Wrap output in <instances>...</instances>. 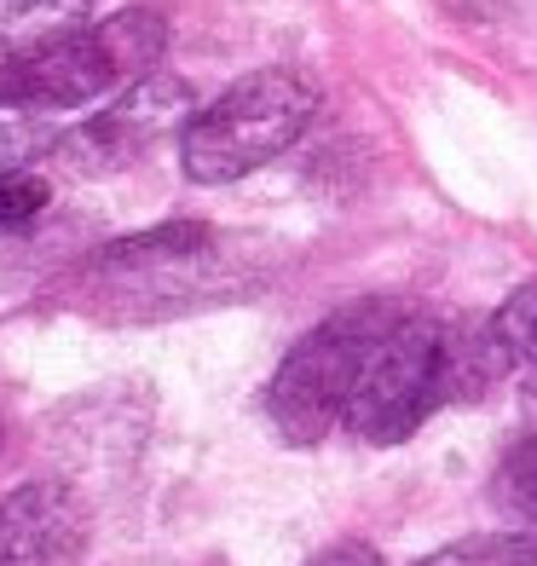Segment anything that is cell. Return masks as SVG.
<instances>
[{"mask_svg": "<svg viewBox=\"0 0 537 566\" xmlns=\"http://www.w3.org/2000/svg\"><path fill=\"white\" fill-rule=\"evenodd\" d=\"M93 0H0V70L41 59L46 46L87 30Z\"/></svg>", "mask_w": 537, "mask_h": 566, "instance_id": "obj_7", "label": "cell"}, {"mask_svg": "<svg viewBox=\"0 0 537 566\" xmlns=\"http://www.w3.org/2000/svg\"><path fill=\"white\" fill-rule=\"evenodd\" d=\"M306 566H381V555H376L370 544H329V549H318Z\"/></svg>", "mask_w": 537, "mask_h": 566, "instance_id": "obj_13", "label": "cell"}, {"mask_svg": "<svg viewBox=\"0 0 537 566\" xmlns=\"http://www.w3.org/2000/svg\"><path fill=\"white\" fill-rule=\"evenodd\" d=\"M497 503H503V514H515V521L537 526V440H520L515 451L503 457V469H497Z\"/></svg>", "mask_w": 537, "mask_h": 566, "instance_id": "obj_11", "label": "cell"}, {"mask_svg": "<svg viewBox=\"0 0 537 566\" xmlns=\"http://www.w3.org/2000/svg\"><path fill=\"white\" fill-rule=\"evenodd\" d=\"M313 116L318 87L301 70H254L191 116V127L179 134V157L197 186H232L272 157H284Z\"/></svg>", "mask_w": 537, "mask_h": 566, "instance_id": "obj_1", "label": "cell"}, {"mask_svg": "<svg viewBox=\"0 0 537 566\" xmlns=\"http://www.w3.org/2000/svg\"><path fill=\"white\" fill-rule=\"evenodd\" d=\"M168 46V23L150 7H127L105 23H87L70 41L46 46L41 59L0 70V105H23V111H75L93 105L116 87H134L145 75H157V59Z\"/></svg>", "mask_w": 537, "mask_h": 566, "instance_id": "obj_2", "label": "cell"}, {"mask_svg": "<svg viewBox=\"0 0 537 566\" xmlns=\"http://www.w3.org/2000/svg\"><path fill=\"white\" fill-rule=\"evenodd\" d=\"M46 202H53V186H46L41 174H0V231H18L30 226Z\"/></svg>", "mask_w": 537, "mask_h": 566, "instance_id": "obj_12", "label": "cell"}, {"mask_svg": "<svg viewBox=\"0 0 537 566\" xmlns=\"http://www.w3.org/2000/svg\"><path fill=\"white\" fill-rule=\"evenodd\" d=\"M376 329H381V318H370V313H341L289 347V358L277 365L272 394H266V410L284 428V440L318 446L336 422H347L358 365H365Z\"/></svg>", "mask_w": 537, "mask_h": 566, "instance_id": "obj_4", "label": "cell"}, {"mask_svg": "<svg viewBox=\"0 0 537 566\" xmlns=\"http://www.w3.org/2000/svg\"><path fill=\"white\" fill-rule=\"evenodd\" d=\"M456 399L451 388V329L433 318H393L358 365L347 422L370 446H399L428 422V410Z\"/></svg>", "mask_w": 537, "mask_h": 566, "instance_id": "obj_3", "label": "cell"}, {"mask_svg": "<svg viewBox=\"0 0 537 566\" xmlns=\"http://www.w3.org/2000/svg\"><path fill=\"white\" fill-rule=\"evenodd\" d=\"M492 342L508 365H537V277L520 283L492 313Z\"/></svg>", "mask_w": 537, "mask_h": 566, "instance_id": "obj_10", "label": "cell"}, {"mask_svg": "<svg viewBox=\"0 0 537 566\" xmlns=\"http://www.w3.org/2000/svg\"><path fill=\"white\" fill-rule=\"evenodd\" d=\"M417 566H537V526H520V532H480V537H463V544L433 549V555L417 560Z\"/></svg>", "mask_w": 537, "mask_h": 566, "instance_id": "obj_8", "label": "cell"}, {"mask_svg": "<svg viewBox=\"0 0 537 566\" xmlns=\"http://www.w3.org/2000/svg\"><path fill=\"white\" fill-rule=\"evenodd\" d=\"M87 549V509L64 480H30L0 497V566H75Z\"/></svg>", "mask_w": 537, "mask_h": 566, "instance_id": "obj_6", "label": "cell"}, {"mask_svg": "<svg viewBox=\"0 0 537 566\" xmlns=\"http://www.w3.org/2000/svg\"><path fill=\"white\" fill-rule=\"evenodd\" d=\"M59 127L46 122V111H23V105H0V174L30 168L35 157L59 150Z\"/></svg>", "mask_w": 537, "mask_h": 566, "instance_id": "obj_9", "label": "cell"}, {"mask_svg": "<svg viewBox=\"0 0 537 566\" xmlns=\"http://www.w3.org/2000/svg\"><path fill=\"white\" fill-rule=\"evenodd\" d=\"M197 116V93L191 82H179V75H145V82L122 87V98L110 111H98L93 122L70 127V134L59 139V163L70 174H116L127 163H139L150 145H162L173 127L186 134Z\"/></svg>", "mask_w": 537, "mask_h": 566, "instance_id": "obj_5", "label": "cell"}, {"mask_svg": "<svg viewBox=\"0 0 537 566\" xmlns=\"http://www.w3.org/2000/svg\"><path fill=\"white\" fill-rule=\"evenodd\" d=\"M520 399H526V417H531V428H537V365H531V376H526V394H520Z\"/></svg>", "mask_w": 537, "mask_h": 566, "instance_id": "obj_14", "label": "cell"}]
</instances>
